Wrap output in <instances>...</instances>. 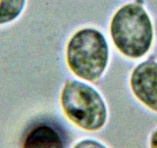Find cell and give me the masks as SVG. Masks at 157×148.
<instances>
[{
  "mask_svg": "<svg viewBox=\"0 0 157 148\" xmlns=\"http://www.w3.org/2000/svg\"><path fill=\"white\" fill-rule=\"evenodd\" d=\"M110 33L116 47L130 58L144 56L153 40L152 21L138 3L123 6L115 13L110 24Z\"/></svg>",
  "mask_w": 157,
  "mask_h": 148,
  "instance_id": "6da1fadb",
  "label": "cell"
},
{
  "mask_svg": "<svg viewBox=\"0 0 157 148\" xmlns=\"http://www.w3.org/2000/svg\"><path fill=\"white\" fill-rule=\"evenodd\" d=\"M69 69L85 80H98L106 68L109 47L105 36L94 29L78 30L72 36L66 49Z\"/></svg>",
  "mask_w": 157,
  "mask_h": 148,
  "instance_id": "7a4b0ae2",
  "label": "cell"
},
{
  "mask_svg": "<svg viewBox=\"0 0 157 148\" xmlns=\"http://www.w3.org/2000/svg\"><path fill=\"white\" fill-rule=\"evenodd\" d=\"M60 99L68 119L82 129L98 130L105 123L107 109L105 103L90 86L77 80H67Z\"/></svg>",
  "mask_w": 157,
  "mask_h": 148,
  "instance_id": "3957f363",
  "label": "cell"
},
{
  "mask_svg": "<svg viewBox=\"0 0 157 148\" xmlns=\"http://www.w3.org/2000/svg\"><path fill=\"white\" fill-rule=\"evenodd\" d=\"M130 86L139 100L157 112V62L147 60L138 65L131 75Z\"/></svg>",
  "mask_w": 157,
  "mask_h": 148,
  "instance_id": "277c9868",
  "label": "cell"
},
{
  "mask_svg": "<svg viewBox=\"0 0 157 148\" xmlns=\"http://www.w3.org/2000/svg\"><path fill=\"white\" fill-rule=\"evenodd\" d=\"M22 148H65V142L56 128L47 123H39L26 134Z\"/></svg>",
  "mask_w": 157,
  "mask_h": 148,
  "instance_id": "5b68a950",
  "label": "cell"
},
{
  "mask_svg": "<svg viewBox=\"0 0 157 148\" xmlns=\"http://www.w3.org/2000/svg\"><path fill=\"white\" fill-rule=\"evenodd\" d=\"M26 0H0V25L17 19L23 10Z\"/></svg>",
  "mask_w": 157,
  "mask_h": 148,
  "instance_id": "8992f818",
  "label": "cell"
},
{
  "mask_svg": "<svg viewBox=\"0 0 157 148\" xmlns=\"http://www.w3.org/2000/svg\"><path fill=\"white\" fill-rule=\"evenodd\" d=\"M74 148H106L100 143L92 140H82L77 143Z\"/></svg>",
  "mask_w": 157,
  "mask_h": 148,
  "instance_id": "52a82bcc",
  "label": "cell"
},
{
  "mask_svg": "<svg viewBox=\"0 0 157 148\" xmlns=\"http://www.w3.org/2000/svg\"><path fill=\"white\" fill-rule=\"evenodd\" d=\"M150 148H157V129L153 131L150 137Z\"/></svg>",
  "mask_w": 157,
  "mask_h": 148,
  "instance_id": "ba28073f",
  "label": "cell"
}]
</instances>
